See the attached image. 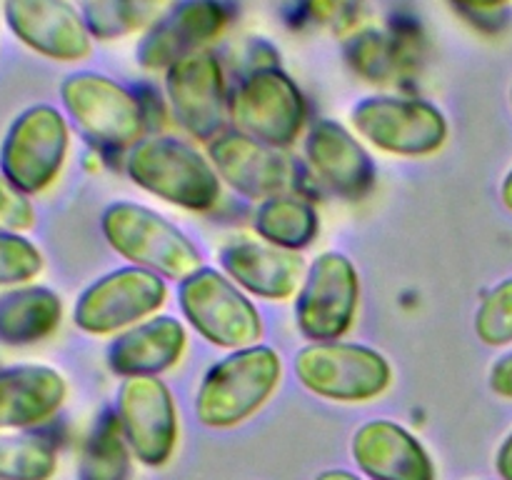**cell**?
Instances as JSON below:
<instances>
[{
    "mask_svg": "<svg viewBox=\"0 0 512 480\" xmlns=\"http://www.w3.org/2000/svg\"><path fill=\"white\" fill-rule=\"evenodd\" d=\"M283 360L270 345L233 350L205 373L195 415L205 428H235L253 418L278 390Z\"/></svg>",
    "mask_w": 512,
    "mask_h": 480,
    "instance_id": "6da1fadb",
    "label": "cell"
},
{
    "mask_svg": "<svg viewBox=\"0 0 512 480\" xmlns=\"http://www.w3.org/2000/svg\"><path fill=\"white\" fill-rule=\"evenodd\" d=\"M130 180L185 210H210L220 200V175L193 145L170 135L140 140L125 160Z\"/></svg>",
    "mask_w": 512,
    "mask_h": 480,
    "instance_id": "7a4b0ae2",
    "label": "cell"
},
{
    "mask_svg": "<svg viewBox=\"0 0 512 480\" xmlns=\"http://www.w3.org/2000/svg\"><path fill=\"white\" fill-rule=\"evenodd\" d=\"M100 230L110 248L133 265L170 280H185L200 270V250L193 240L145 205L118 200L103 210Z\"/></svg>",
    "mask_w": 512,
    "mask_h": 480,
    "instance_id": "3957f363",
    "label": "cell"
},
{
    "mask_svg": "<svg viewBox=\"0 0 512 480\" xmlns=\"http://www.w3.org/2000/svg\"><path fill=\"white\" fill-rule=\"evenodd\" d=\"M60 100L80 133L103 148L125 150L145 140L148 115L143 100L95 70H78L60 83Z\"/></svg>",
    "mask_w": 512,
    "mask_h": 480,
    "instance_id": "277c9868",
    "label": "cell"
},
{
    "mask_svg": "<svg viewBox=\"0 0 512 480\" xmlns=\"http://www.w3.org/2000/svg\"><path fill=\"white\" fill-rule=\"evenodd\" d=\"M293 370L305 390L335 403H368L393 383V368L383 353L340 340L298 350Z\"/></svg>",
    "mask_w": 512,
    "mask_h": 480,
    "instance_id": "5b68a950",
    "label": "cell"
},
{
    "mask_svg": "<svg viewBox=\"0 0 512 480\" xmlns=\"http://www.w3.org/2000/svg\"><path fill=\"white\" fill-rule=\"evenodd\" d=\"M70 128L53 105H30L10 123L0 145V170L25 195L45 193L63 173Z\"/></svg>",
    "mask_w": 512,
    "mask_h": 480,
    "instance_id": "8992f818",
    "label": "cell"
},
{
    "mask_svg": "<svg viewBox=\"0 0 512 480\" xmlns=\"http://www.w3.org/2000/svg\"><path fill=\"white\" fill-rule=\"evenodd\" d=\"M180 310L208 343L228 350L258 345L263 320L253 300L230 278L213 268H200L180 283Z\"/></svg>",
    "mask_w": 512,
    "mask_h": 480,
    "instance_id": "52a82bcc",
    "label": "cell"
},
{
    "mask_svg": "<svg viewBox=\"0 0 512 480\" xmlns=\"http://www.w3.org/2000/svg\"><path fill=\"white\" fill-rule=\"evenodd\" d=\"M228 113L238 133L283 150L303 133L308 103L288 73L265 65L235 88Z\"/></svg>",
    "mask_w": 512,
    "mask_h": 480,
    "instance_id": "ba28073f",
    "label": "cell"
},
{
    "mask_svg": "<svg viewBox=\"0 0 512 480\" xmlns=\"http://www.w3.org/2000/svg\"><path fill=\"white\" fill-rule=\"evenodd\" d=\"M355 130L375 148L403 158L435 155L448 140V120L438 105L400 95H370L350 110Z\"/></svg>",
    "mask_w": 512,
    "mask_h": 480,
    "instance_id": "9c48e42d",
    "label": "cell"
},
{
    "mask_svg": "<svg viewBox=\"0 0 512 480\" xmlns=\"http://www.w3.org/2000/svg\"><path fill=\"white\" fill-rule=\"evenodd\" d=\"M360 303V278L353 260L338 250L310 263L295 300V323L313 343H335L353 328Z\"/></svg>",
    "mask_w": 512,
    "mask_h": 480,
    "instance_id": "30bf717a",
    "label": "cell"
},
{
    "mask_svg": "<svg viewBox=\"0 0 512 480\" xmlns=\"http://www.w3.org/2000/svg\"><path fill=\"white\" fill-rule=\"evenodd\" d=\"M168 300L163 275L128 265L90 283L75 303L73 320L83 333L110 335L158 313Z\"/></svg>",
    "mask_w": 512,
    "mask_h": 480,
    "instance_id": "8fae6325",
    "label": "cell"
},
{
    "mask_svg": "<svg viewBox=\"0 0 512 480\" xmlns=\"http://www.w3.org/2000/svg\"><path fill=\"white\" fill-rule=\"evenodd\" d=\"M118 420L135 458L148 468H163L178 445V408L158 375L125 378L118 390Z\"/></svg>",
    "mask_w": 512,
    "mask_h": 480,
    "instance_id": "7c38bea8",
    "label": "cell"
},
{
    "mask_svg": "<svg viewBox=\"0 0 512 480\" xmlns=\"http://www.w3.org/2000/svg\"><path fill=\"white\" fill-rule=\"evenodd\" d=\"M165 93L180 128L213 143L228 118L230 98L223 65L213 50H200L165 70Z\"/></svg>",
    "mask_w": 512,
    "mask_h": 480,
    "instance_id": "4fadbf2b",
    "label": "cell"
},
{
    "mask_svg": "<svg viewBox=\"0 0 512 480\" xmlns=\"http://www.w3.org/2000/svg\"><path fill=\"white\" fill-rule=\"evenodd\" d=\"M3 20L18 43L55 63H78L93 50L83 13L68 0H3Z\"/></svg>",
    "mask_w": 512,
    "mask_h": 480,
    "instance_id": "5bb4252c",
    "label": "cell"
},
{
    "mask_svg": "<svg viewBox=\"0 0 512 480\" xmlns=\"http://www.w3.org/2000/svg\"><path fill=\"white\" fill-rule=\"evenodd\" d=\"M230 15L223 0H178L153 28L145 30L135 60L145 70H168L213 43L228 28Z\"/></svg>",
    "mask_w": 512,
    "mask_h": 480,
    "instance_id": "9a60e30c",
    "label": "cell"
},
{
    "mask_svg": "<svg viewBox=\"0 0 512 480\" xmlns=\"http://www.w3.org/2000/svg\"><path fill=\"white\" fill-rule=\"evenodd\" d=\"M210 163L235 193L253 200L283 195L295 183V165L285 150L243 133H223L210 143Z\"/></svg>",
    "mask_w": 512,
    "mask_h": 480,
    "instance_id": "2e32d148",
    "label": "cell"
},
{
    "mask_svg": "<svg viewBox=\"0 0 512 480\" xmlns=\"http://www.w3.org/2000/svg\"><path fill=\"white\" fill-rule=\"evenodd\" d=\"M305 158L320 183L345 200H363L378 180L368 150L353 133L330 118H320L310 125L305 135Z\"/></svg>",
    "mask_w": 512,
    "mask_h": 480,
    "instance_id": "e0dca14e",
    "label": "cell"
},
{
    "mask_svg": "<svg viewBox=\"0 0 512 480\" xmlns=\"http://www.w3.org/2000/svg\"><path fill=\"white\" fill-rule=\"evenodd\" d=\"M220 265L240 290L265 300H288L308 273L303 255L265 240H233L220 250Z\"/></svg>",
    "mask_w": 512,
    "mask_h": 480,
    "instance_id": "ac0fdd59",
    "label": "cell"
},
{
    "mask_svg": "<svg viewBox=\"0 0 512 480\" xmlns=\"http://www.w3.org/2000/svg\"><path fill=\"white\" fill-rule=\"evenodd\" d=\"M353 458L373 480H435L428 450L393 420H370L353 435Z\"/></svg>",
    "mask_w": 512,
    "mask_h": 480,
    "instance_id": "d6986e66",
    "label": "cell"
},
{
    "mask_svg": "<svg viewBox=\"0 0 512 480\" xmlns=\"http://www.w3.org/2000/svg\"><path fill=\"white\" fill-rule=\"evenodd\" d=\"M68 383L43 363H20L0 370V430H23L45 423L63 408Z\"/></svg>",
    "mask_w": 512,
    "mask_h": 480,
    "instance_id": "ffe728a7",
    "label": "cell"
},
{
    "mask_svg": "<svg viewBox=\"0 0 512 480\" xmlns=\"http://www.w3.org/2000/svg\"><path fill=\"white\" fill-rule=\"evenodd\" d=\"M188 335L173 315H155L115 335L108 345V365L120 378L160 375L180 363Z\"/></svg>",
    "mask_w": 512,
    "mask_h": 480,
    "instance_id": "44dd1931",
    "label": "cell"
},
{
    "mask_svg": "<svg viewBox=\"0 0 512 480\" xmlns=\"http://www.w3.org/2000/svg\"><path fill=\"white\" fill-rule=\"evenodd\" d=\"M63 320V300L45 285H20L0 295V343L25 348L50 338Z\"/></svg>",
    "mask_w": 512,
    "mask_h": 480,
    "instance_id": "7402d4cb",
    "label": "cell"
},
{
    "mask_svg": "<svg viewBox=\"0 0 512 480\" xmlns=\"http://www.w3.org/2000/svg\"><path fill=\"white\" fill-rule=\"evenodd\" d=\"M253 228L260 240L278 248L295 250L308 248L320 230L318 210L298 195H273L263 200L253 215Z\"/></svg>",
    "mask_w": 512,
    "mask_h": 480,
    "instance_id": "603a6c76",
    "label": "cell"
},
{
    "mask_svg": "<svg viewBox=\"0 0 512 480\" xmlns=\"http://www.w3.org/2000/svg\"><path fill=\"white\" fill-rule=\"evenodd\" d=\"M178 0H85L83 18L93 40H118L150 30Z\"/></svg>",
    "mask_w": 512,
    "mask_h": 480,
    "instance_id": "cb8c5ba5",
    "label": "cell"
},
{
    "mask_svg": "<svg viewBox=\"0 0 512 480\" xmlns=\"http://www.w3.org/2000/svg\"><path fill=\"white\" fill-rule=\"evenodd\" d=\"M130 445L120 428L118 413L105 410L95 420L80 453V480H130Z\"/></svg>",
    "mask_w": 512,
    "mask_h": 480,
    "instance_id": "d4e9b609",
    "label": "cell"
},
{
    "mask_svg": "<svg viewBox=\"0 0 512 480\" xmlns=\"http://www.w3.org/2000/svg\"><path fill=\"white\" fill-rule=\"evenodd\" d=\"M58 470V448L48 435H0V480H50Z\"/></svg>",
    "mask_w": 512,
    "mask_h": 480,
    "instance_id": "484cf974",
    "label": "cell"
},
{
    "mask_svg": "<svg viewBox=\"0 0 512 480\" xmlns=\"http://www.w3.org/2000/svg\"><path fill=\"white\" fill-rule=\"evenodd\" d=\"M45 268V258L33 240L23 233L0 230V288L30 285Z\"/></svg>",
    "mask_w": 512,
    "mask_h": 480,
    "instance_id": "4316f807",
    "label": "cell"
},
{
    "mask_svg": "<svg viewBox=\"0 0 512 480\" xmlns=\"http://www.w3.org/2000/svg\"><path fill=\"white\" fill-rule=\"evenodd\" d=\"M475 333L490 348L512 343V278L495 285L475 313Z\"/></svg>",
    "mask_w": 512,
    "mask_h": 480,
    "instance_id": "83f0119b",
    "label": "cell"
},
{
    "mask_svg": "<svg viewBox=\"0 0 512 480\" xmlns=\"http://www.w3.org/2000/svg\"><path fill=\"white\" fill-rule=\"evenodd\" d=\"M35 225V208L30 195L20 193L0 170V230L5 233H25Z\"/></svg>",
    "mask_w": 512,
    "mask_h": 480,
    "instance_id": "f1b7e54d",
    "label": "cell"
},
{
    "mask_svg": "<svg viewBox=\"0 0 512 480\" xmlns=\"http://www.w3.org/2000/svg\"><path fill=\"white\" fill-rule=\"evenodd\" d=\"M488 383L495 395H500V398L505 400H512V353L498 358V363L490 368Z\"/></svg>",
    "mask_w": 512,
    "mask_h": 480,
    "instance_id": "f546056e",
    "label": "cell"
},
{
    "mask_svg": "<svg viewBox=\"0 0 512 480\" xmlns=\"http://www.w3.org/2000/svg\"><path fill=\"white\" fill-rule=\"evenodd\" d=\"M495 468L503 480H512V433L505 438V443L500 445L498 458H495Z\"/></svg>",
    "mask_w": 512,
    "mask_h": 480,
    "instance_id": "4dcf8cb0",
    "label": "cell"
},
{
    "mask_svg": "<svg viewBox=\"0 0 512 480\" xmlns=\"http://www.w3.org/2000/svg\"><path fill=\"white\" fill-rule=\"evenodd\" d=\"M460 8H468L473 13H490V10H500L510 5L512 0H455Z\"/></svg>",
    "mask_w": 512,
    "mask_h": 480,
    "instance_id": "1f68e13d",
    "label": "cell"
},
{
    "mask_svg": "<svg viewBox=\"0 0 512 480\" xmlns=\"http://www.w3.org/2000/svg\"><path fill=\"white\" fill-rule=\"evenodd\" d=\"M500 198H503V205L512 213V168L510 173L505 175L503 185H500Z\"/></svg>",
    "mask_w": 512,
    "mask_h": 480,
    "instance_id": "d6a6232c",
    "label": "cell"
},
{
    "mask_svg": "<svg viewBox=\"0 0 512 480\" xmlns=\"http://www.w3.org/2000/svg\"><path fill=\"white\" fill-rule=\"evenodd\" d=\"M315 480H360L358 475L348 473V470H323Z\"/></svg>",
    "mask_w": 512,
    "mask_h": 480,
    "instance_id": "836d02e7",
    "label": "cell"
},
{
    "mask_svg": "<svg viewBox=\"0 0 512 480\" xmlns=\"http://www.w3.org/2000/svg\"><path fill=\"white\" fill-rule=\"evenodd\" d=\"M0 23H3V0H0Z\"/></svg>",
    "mask_w": 512,
    "mask_h": 480,
    "instance_id": "e575fe53",
    "label": "cell"
},
{
    "mask_svg": "<svg viewBox=\"0 0 512 480\" xmlns=\"http://www.w3.org/2000/svg\"><path fill=\"white\" fill-rule=\"evenodd\" d=\"M510 105H512V88H510Z\"/></svg>",
    "mask_w": 512,
    "mask_h": 480,
    "instance_id": "d590c367",
    "label": "cell"
}]
</instances>
